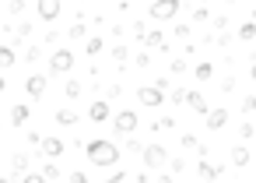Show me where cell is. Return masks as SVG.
Wrapping results in <instances>:
<instances>
[{"instance_id": "cell-28", "label": "cell", "mask_w": 256, "mask_h": 183, "mask_svg": "<svg viewBox=\"0 0 256 183\" xmlns=\"http://www.w3.org/2000/svg\"><path fill=\"white\" fill-rule=\"evenodd\" d=\"M242 113H246V116L256 113V95H246V99H242Z\"/></svg>"}, {"instance_id": "cell-14", "label": "cell", "mask_w": 256, "mask_h": 183, "mask_svg": "<svg viewBox=\"0 0 256 183\" xmlns=\"http://www.w3.org/2000/svg\"><path fill=\"white\" fill-rule=\"evenodd\" d=\"M140 43H144L148 50H158V46H165V32H162V29H148Z\"/></svg>"}, {"instance_id": "cell-44", "label": "cell", "mask_w": 256, "mask_h": 183, "mask_svg": "<svg viewBox=\"0 0 256 183\" xmlns=\"http://www.w3.org/2000/svg\"><path fill=\"white\" fill-rule=\"evenodd\" d=\"M0 92H8V78H0Z\"/></svg>"}, {"instance_id": "cell-26", "label": "cell", "mask_w": 256, "mask_h": 183, "mask_svg": "<svg viewBox=\"0 0 256 183\" xmlns=\"http://www.w3.org/2000/svg\"><path fill=\"white\" fill-rule=\"evenodd\" d=\"M42 176H46V179H60V169H56V162H46V165H42Z\"/></svg>"}, {"instance_id": "cell-21", "label": "cell", "mask_w": 256, "mask_h": 183, "mask_svg": "<svg viewBox=\"0 0 256 183\" xmlns=\"http://www.w3.org/2000/svg\"><path fill=\"white\" fill-rule=\"evenodd\" d=\"M238 39H242V43H252V39H256V22H246V25L238 29Z\"/></svg>"}, {"instance_id": "cell-38", "label": "cell", "mask_w": 256, "mask_h": 183, "mask_svg": "<svg viewBox=\"0 0 256 183\" xmlns=\"http://www.w3.org/2000/svg\"><path fill=\"white\" fill-rule=\"evenodd\" d=\"M221 92H235V78H224L221 81Z\"/></svg>"}, {"instance_id": "cell-33", "label": "cell", "mask_w": 256, "mask_h": 183, "mask_svg": "<svg viewBox=\"0 0 256 183\" xmlns=\"http://www.w3.org/2000/svg\"><path fill=\"white\" fill-rule=\"evenodd\" d=\"M137 67H151V53H148V50L137 53Z\"/></svg>"}, {"instance_id": "cell-32", "label": "cell", "mask_w": 256, "mask_h": 183, "mask_svg": "<svg viewBox=\"0 0 256 183\" xmlns=\"http://www.w3.org/2000/svg\"><path fill=\"white\" fill-rule=\"evenodd\" d=\"M172 36H176V39H190V25H176Z\"/></svg>"}, {"instance_id": "cell-31", "label": "cell", "mask_w": 256, "mask_h": 183, "mask_svg": "<svg viewBox=\"0 0 256 183\" xmlns=\"http://www.w3.org/2000/svg\"><path fill=\"white\" fill-rule=\"evenodd\" d=\"M70 39H84V22H78V25H70Z\"/></svg>"}, {"instance_id": "cell-37", "label": "cell", "mask_w": 256, "mask_h": 183, "mask_svg": "<svg viewBox=\"0 0 256 183\" xmlns=\"http://www.w3.org/2000/svg\"><path fill=\"white\" fill-rule=\"evenodd\" d=\"M186 71V60H172V74H182Z\"/></svg>"}, {"instance_id": "cell-8", "label": "cell", "mask_w": 256, "mask_h": 183, "mask_svg": "<svg viewBox=\"0 0 256 183\" xmlns=\"http://www.w3.org/2000/svg\"><path fill=\"white\" fill-rule=\"evenodd\" d=\"M60 0H36V15L42 18V22H56L60 18Z\"/></svg>"}, {"instance_id": "cell-25", "label": "cell", "mask_w": 256, "mask_h": 183, "mask_svg": "<svg viewBox=\"0 0 256 183\" xmlns=\"http://www.w3.org/2000/svg\"><path fill=\"white\" fill-rule=\"evenodd\" d=\"M168 99H172V106H179V102H186V88H172V92H165Z\"/></svg>"}, {"instance_id": "cell-45", "label": "cell", "mask_w": 256, "mask_h": 183, "mask_svg": "<svg viewBox=\"0 0 256 183\" xmlns=\"http://www.w3.org/2000/svg\"><path fill=\"white\" fill-rule=\"evenodd\" d=\"M158 183H172V176H158Z\"/></svg>"}, {"instance_id": "cell-18", "label": "cell", "mask_w": 256, "mask_h": 183, "mask_svg": "<svg viewBox=\"0 0 256 183\" xmlns=\"http://www.w3.org/2000/svg\"><path fill=\"white\" fill-rule=\"evenodd\" d=\"M53 120H56L60 127H74V123H78V113H74V109H56Z\"/></svg>"}, {"instance_id": "cell-15", "label": "cell", "mask_w": 256, "mask_h": 183, "mask_svg": "<svg viewBox=\"0 0 256 183\" xmlns=\"http://www.w3.org/2000/svg\"><path fill=\"white\" fill-rule=\"evenodd\" d=\"M228 158H232V165H238V169H242V165H249V158H252V155H249V148H246V144H235Z\"/></svg>"}, {"instance_id": "cell-36", "label": "cell", "mask_w": 256, "mask_h": 183, "mask_svg": "<svg viewBox=\"0 0 256 183\" xmlns=\"http://www.w3.org/2000/svg\"><path fill=\"white\" fill-rule=\"evenodd\" d=\"M39 57H42V50H39V46H28V64H36Z\"/></svg>"}, {"instance_id": "cell-24", "label": "cell", "mask_w": 256, "mask_h": 183, "mask_svg": "<svg viewBox=\"0 0 256 183\" xmlns=\"http://www.w3.org/2000/svg\"><path fill=\"white\" fill-rule=\"evenodd\" d=\"M112 60H116V64L130 60V50H126V46H112Z\"/></svg>"}, {"instance_id": "cell-19", "label": "cell", "mask_w": 256, "mask_h": 183, "mask_svg": "<svg viewBox=\"0 0 256 183\" xmlns=\"http://www.w3.org/2000/svg\"><path fill=\"white\" fill-rule=\"evenodd\" d=\"M14 67V46H0V71Z\"/></svg>"}, {"instance_id": "cell-16", "label": "cell", "mask_w": 256, "mask_h": 183, "mask_svg": "<svg viewBox=\"0 0 256 183\" xmlns=\"http://www.w3.org/2000/svg\"><path fill=\"white\" fill-rule=\"evenodd\" d=\"M28 116H32V109H28V106H11V123H14V127H25V123H28Z\"/></svg>"}, {"instance_id": "cell-22", "label": "cell", "mask_w": 256, "mask_h": 183, "mask_svg": "<svg viewBox=\"0 0 256 183\" xmlns=\"http://www.w3.org/2000/svg\"><path fill=\"white\" fill-rule=\"evenodd\" d=\"M81 92H84L81 81H67V85H64V95H67V99H81Z\"/></svg>"}, {"instance_id": "cell-34", "label": "cell", "mask_w": 256, "mask_h": 183, "mask_svg": "<svg viewBox=\"0 0 256 183\" xmlns=\"http://www.w3.org/2000/svg\"><path fill=\"white\" fill-rule=\"evenodd\" d=\"M207 18H210L207 8H196V11H193V22H207Z\"/></svg>"}, {"instance_id": "cell-3", "label": "cell", "mask_w": 256, "mask_h": 183, "mask_svg": "<svg viewBox=\"0 0 256 183\" xmlns=\"http://www.w3.org/2000/svg\"><path fill=\"white\" fill-rule=\"evenodd\" d=\"M165 99H168V95H165L158 85H140V88H137V102H140V106H148V109L162 106Z\"/></svg>"}, {"instance_id": "cell-41", "label": "cell", "mask_w": 256, "mask_h": 183, "mask_svg": "<svg viewBox=\"0 0 256 183\" xmlns=\"http://www.w3.org/2000/svg\"><path fill=\"white\" fill-rule=\"evenodd\" d=\"M123 179H126V172H120V169H116V176H109V179H102V183H123Z\"/></svg>"}, {"instance_id": "cell-12", "label": "cell", "mask_w": 256, "mask_h": 183, "mask_svg": "<svg viewBox=\"0 0 256 183\" xmlns=\"http://www.w3.org/2000/svg\"><path fill=\"white\" fill-rule=\"evenodd\" d=\"M186 106H190L193 113H200V116H207V113H210V106H207L204 92H186Z\"/></svg>"}, {"instance_id": "cell-9", "label": "cell", "mask_w": 256, "mask_h": 183, "mask_svg": "<svg viewBox=\"0 0 256 183\" xmlns=\"http://www.w3.org/2000/svg\"><path fill=\"white\" fill-rule=\"evenodd\" d=\"M196 176L207 179V183H214L218 176H224V165H210L207 158H200V162H196Z\"/></svg>"}, {"instance_id": "cell-29", "label": "cell", "mask_w": 256, "mask_h": 183, "mask_svg": "<svg viewBox=\"0 0 256 183\" xmlns=\"http://www.w3.org/2000/svg\"><path fill=\"white\" fill-rule=\"evenodd\" d=\"M25 36H32V25H28V22H22V25H18V36H14V43H22Z\"/></svg>"}, {"instance_id": "cell-20", "label": "cell", "mask_w": 256, "mask_h": 183, "mask_svg": "<svg viewBox=\"0 0 256 183\" xmlns=\"http://www.w3.org/2000/svg\"><path fill=\"white\" fill-rule=\"evenodd\" d=\"M193 74H196V81H210L214 78V64H196Z\"/></svg>"}, {"instance_id": "cell-2", "label": "cell", "mask_w": 256, "mask_h": 183, "mask_svg": "<svg viewBox=\"0 0 256 183\" xmlns=\"http://www.w3.org/2000/svg\"><path fill=\"white\" fill-rule=\"evenodd\" d=\"M74 67V53L70 50H56L53 57H50V78H60V74H67Z\"/></svg>"}, {"instance_id": "cell-4", "label": "cell", "mask_w": 256, "mask_h": 183, "mask_svg": "<svg viewBox=\"0 0 256 183\" xmlns=\"http://www.w3.org/2000/svg\"><path fill=\"white\" fill-rule=\"evenodd\" d=\"M179 8H182L179 0H154L148 15H151L154 22H168V18H176V15H179Z\"/></svg>"}, {"instance_id": "cell-17", "label": "cell", "mask_w": 256, "mask_h": 183, "mask_svg": "<svg viewBox=\"0 0 256 183\" xmlns=\"http://www.w3.org/2000/svg\"><path fill=\"white\" fill-rule=\"evenodd\" d=\"M11 169H14V176H25L28 172V155L25 151H14L11 155Z\"/></svg>"}, {"instance_id": "cell-40", "label": "cell", "mask_w": 256, "mask_h": 183, "mask_svg": "<svg viewBox=\"0 0 256 183\" xmlns=\"http://www.w3.org/2000/svg\"><path fill=\"white\" fill-rule=\"evenodd\" d=\"M182 148H196V137L193 134H182Z\"/></svg>"}, {"instance_id": "cell-5", "label": "cell", "mask_w": 256, "mask_h": 183, "mask_svg": "<svg viewBox=\"0 0 256 183\" xmlns=\"http://www.w3.org/2000/svg\"><path fill=\"white\" fill-rule=\"evenodd\" d=\"M137 123H140V116H137L134 109H120V113L112 116V127H116V134H134V130H137Z\"/></svg>"}, {"instance_id": "cell-39", "label": "cell", "mask_w": 256, "mask_h": 183, "mask_svg": "<svg viewBox=\"0 0 256 183\" xmlns=\"http://www.w3.org/2000/svg\"><path fill=\"white\" fill-rule=\"evenodd\" d=\"M256 134V123H242V137H252Z\"/></svg>"}, {"instance_id": "cell-23", "label": "cell", "mask_w": 256, "mask_h": 183, "mask_svg": "<svg viewBox=\"0 0 256 183\" xmlns=\"http://www.w3.org/2000/svg\"><path fill=\"white\" fill-rule=\"evenodd\" d=\"M84 50H88V57H95V53H98V50H102V36H92V39H88V46H84Z\"/></svg>"}, {"instance_id": "cell-11", "label": "cell", "mask_w": 256, "mask_h": 183, "mask_svg": "<svg viewBox=\"0 0 256 183\" xmlns=\"http://www.w3.org/2000/svg\"><path fill=\"white\" fill-rule=\"evenodd\" d=\"M39 148H42V155L53 162V158H60V155H64V148H67V144H64L60 137H42V144H39Z\"/></svg>"}, {"instance_id": "cell-13", "label": "cell", "mask_w": 256, "mask_h": 183, "mask_svg": "<svg viewBox=\"0 0 256 183\" xmlns=\"http://www.w3.org/2000/svg\"><path fill=\"white\" fill-rule=\"evenodd\" d=\"M228 123V109H210L207 113V130H224Z\"/></svg>"}, {"instance_id": "cell-10", "label": "cell", "mask_w": 256, "mask_h": 183, "mask_svg": "<svg viewBox=\"0 0 256 183\" xmlns=\"http://www.w3.org/2000/svg\"><path fill=\"white\" fill-rule=\"evenodd\" d=\"M88 120L92 123H106V120H112V109H109V102H92V109H88Z\"/></svg>"}, {"instance_id": "cell-35", "label": "cell", "mask_w": 256, "mask_h": 183, "mask_svg": "<svg viewBox=\"0 0 256 183\" xmlns=\"http://www.w3.org/2000/svg\"><path fill=\"white\" fill-rule=\"evenodd\" d=\"M8 11H11V15H22V11H25V0H11Z\"/></svg>"}, {"instance_id": "cell-30", "label": "cell", "mask_w": 256, "mask_h": 183, "mask_svg": "<svg viewBox=\"0 0 256 183\" xmlns=\"http://www.w3.org/2000/svg\"><path fill=\"white\" fill-rule=\"evenodd\" d=\"M22 183H46V176H42V172H25Z\"/></svg>"}, {"instance_id": "cell-7", "label": "cell", "mask_w": 256, "mask_h": 183, "mask_svg": "<svg viewBox=\"0 0 256 183\" xmlns=\"http://www.w3.org/2000/svg\"><path fill=\"white\" fill-rule=\"evenodd\" d=\"M46 81H50V74H28L25 78V92L32 95V102H39L46 95Z\"/></svg>"}, {"instance_id": "cell-27", "label": "cell", "mask_w": 256, "mask_h": 183, "mask_svg": "<svg viewBox=\"0 0 256 183\" xmlns=\"http://www.w3.org/2000/svg\"><path fill=\"white\" fill-rule=\"evenodd\" d=\"M176 127V116H162L158 123H154V130H172Z\"/></svg>"}, {"instance_id": "cell-6", "label": "cell", "mask_w": 256, "mask_h": 183, "mask_svg": "<svg viewBox=\"0 0 256 183\" xmlns=\"http://www.w3.org/2000/svg\"><path fill=\"white\" fill-rule=\"evenodd\" d=\"M144 165L148 169H162L165 162H168V151H165V144H144Z\"/></svg>"}, {"instance_id": "cell-1", "label": "cell", "mask_w": 256, "mask_h": 183, "mask_svg": "<svg viewBox=\"0 0 256 183\" xmlns=\"http://www.w3.org/2000/svg\"><path fill=\"white\" fill-rule=\"evenodd\" d=\"M84 155H88L92 165H116V162H120V148H116V141H109V137L88 141V144H84Z\"/></svg>"}, {"instance_id": "cell-43", "label": "cell", "mask_w": 256, "mask_h": 183, "mask_svg": "<svg viewBox=\"0 0 256 183\" xmlns=\"http://www.w3.org/2000/svg\"><path fill=\"white\" fill-rule=\"evenodd\" d=\"M249 78H252V81H256V60H252V64H249Z\"/></svg>"}, {"instance_id": "cell-47", "label": "cell", "mask_w": 256, "mask_h": 183, "mask_svg": "<svg viewBox=\"0 0 256 183\" xmlns=\"http://www.w3.org/2000/svg\"><path fill=\"white\" fill-rule=\"evenodd\" d=\"M252 22H256V15H252Z\"/></svg>"}, {"instance_id": "cell-46", "label": "cell", "mask_w": 256, "mask_h": 183, "mask_svg": "<svg viewBox=\"0 0 256 183\" xmlns=\"http://www.w3.org/2000/svg\"><path fill=\"white\" fill-rule=\"evenodd\" d=\"M0 183H11V176H0Z\"/></svg>"}, {"instance_id": "cell-42", "label": "cell", "mask_w": 256, "mask_h": 183, "mask_svg": "<svg viewBox=\"0 0 256 183\" xmlns=\"http://www.w3.org/2000/svg\"><path fill=\"white\" fill-rule=\"evenodd\" d=\"M70 183H88V176L84 172H70Z\"/></svg>"}]
</instances>
